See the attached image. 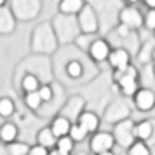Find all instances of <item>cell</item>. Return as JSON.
<instances>
[{"instance_id": "12", "label": "cell", "mask_w": 155, "mask_h": 155, "mask_svg": "<svg viewBox=\"0 0 155 155\" xmlns=\"http://www.w3.org/2000/svg\"><path fill=\"white\" fill-rule=\"evenodd\" d=\"M82 7H84L82 0H61V4H59V11L64 14H75Z\"/></svg>"}, {"instance_id": "22", "label": "cell", "mask_w": 155, "mask_h": 155, "mask_svg": "<svg viewBox=\"0 0 155 155\" xmlns=\"http://www.w3.org/2000/svg\"><path fill=\"white\" fill-rule=\"evenodd\" d=\"M9 152H11V155H28L30 148L25 145V143H12L11 145V148H9Z\"/></svg>"}, {"instance_id": "1", "label": "cell", "mask_w": 155, "mask_h": 155, "mask_svg": "<svg viewBox=\"0 0 155 155\" xmlns=\"http://www.w3.org/2000/svg\"><path fill=\"white\" fill-rule=\"evenodd\" d=\"M138 73L134 70L133 66H126L124 70H119L117 71V82L120 85V91L127 94V96H133L138 92Z\"/></svg>"}, {"instance_id": "4", "label": "cell", "mask_w": 155, "mask_h": 155, "mask_svg": "<svg viewBox=\"0 0 155 155\" xmlns=\"http://www.w3.org/2000/svg\"><path fill=\"white\" fill-rule=\"evenodd\" d=\"M134 103L141 112H148L155 106V92L150 89H140L134 94Z\"/></svg>"}, {"instance_id": "3", "label": "cell", "mask_w": 155, "mask_h": 155, "mask_svg": "<svg viewBox=\"0 0 155 155\" xmlns=\"http://www.w3.org/2000/svg\"><path fill=\"white\" fill-rule=\"evenodd\" d=\"M113 134L110 133H96L91 138V150L94 153H103V152H110L113 147Z\"/></svg>"}, {"instance_id": "24", "label": "cell", "mask_w": 155, "mask_h": 155, "mask_svg": "<svg viewBox=\"0 0 155 155\" xmlns=\"http://www.w3.org/2000/svg\"><path fill=\"white\" fill-rule=\"evenodd\" d=\"M145 25H147L150 30H155V9H150V12L145 18Z\"/></svg>"}, {"instance_id": "19", "label": "cell", "mask_w": 155, "mask_h": 155, "mask_svg": "<svg viewBox=\"0 0 155 155\" xmlns=\"http://www.w3.org/2000/svg\"><path fill=\"white\" fill-rule=\"evenodd\" d=\"M25 103H26L28 108L37 110V108L40 106V103H42V99H40V96H38V92H28L26 98H25Z\"/></svg>"}, {"instance_id": "33", "label": "cell", "mask_w": 155, "mask_h": 155, "mask_svg": "<svg viewBox=\"0 0 155 155\" xmlns=\"http://www.w3.org/2000/svg\"><path fill=\"white\" fill-rule=\"evenodd\" d=\"M78 155H87V153H78Z\"/></svg>"}, {"instance_id": "17", "label": "cell", "mask_w": 155, "mask_h": 155, "mask_svg": "<svg viewBox=\"0 0 155 155\" xmlns=\"http://www.w3.org/2000/svg\"><path fill=\"white\" fill-rule=\"evenodd\" d=\"M56 150L59 152H63V153H70L71 150H73V141H71L70 136H64V138H59L56 141Z\"/></svg>"}, {"instance_id": "25", "label": "cell", "mask_w": 155, "mask_h": 155, "mask_svg": "<svg viewBox=\"0 0 155 155\" xmlns=\"http://www.w3.org/2000/svg\"><path fill=\"white\" fill-rule=\"evenodd\" d=\"M28 155H49V152H47V148L40 147V145H35V147L30 148Z\"/></svg>"}, {"instance_id": "14", "label": "cell", "mask_w": 155, "mask_h": 155, "mask_svg": "<svg viewBox=\"0 0 155 155\" xmlns=\"http://www.w3.org/2000/svg\"><path fill=\"white\" fill-rule=\"evenodd\" d=\"M80 21H82V25H84L85 31H94V30H96V21H94V16H92L91 7H85L84 9Z\"/></svg>"}, {"instance_id": "23", "label": "cell", "mask_w": 155, "mask_h": 155, "mask_svg": "<svg viewBox=\"0 0 155 155\" xmlns=\"http://www.w3.org/2000/svg\"><path fill=\"white\" fill-rule=\"evenodd\" d=\"M37 92H38V96H40L42 101H51V98H52V89L49 85H40Z\"/></svg>"}, {"instance_id": "13", "label": "cell", "mask_w": 155, "mask_h": 155, "mask_svg": "<svg viewBox=\"0 0 155 155\" xmlns=\"http://www.w3.org/2000/svg\"><path fill=\"white\" fill-rule=\"evenodd\" d=\"M38 145L44 148H49V147H54L56 145V138L51 129H42L38 133Z\"/></svg>"}, {"instance_id": "11", "label": "cell", "mask_w": 155, "mask_h": 155, "mask_svg": "<svg viewBox=\"0 0 155 155\" xmlns=\"http://www.w3.org/2000/svg\"><path fill=\"white\" fill-rule=\"evenodd\" d=\"M18 138V127L14 124H4L0 127V140L4 143H14Z\"/></svg>"}, {"instance_id": "9", "label": "cell", "mask_w": 155, "mask_h": 155, "mask_svg": "<svg viewBox=\"0 0 155 155\" xmlns=\"http://www.w3.org/2000/svg\"><path fill=\"white\" fill-rule=\"evenodd\" d=\"M78 124L84 127L87 133H94L96 129L99 127V119L96 113L92 112H84L80 115V119H78Z\"/></svg>"}, {"instance_id": "30", "label": "cell", "mask_w": 155, "mask_h": 155, "mask_svg": "<svg viewBox=\"0 0 155 155\" xmlns=\"http://www.w3.org/2000/svg\"><path fill=\"white\" fill-rule=\"evenodd\" d=\"M4 4H5V0H0V7H2V5H4Z\"/></svg>"}, {"instance_id": "10", "label": "cell", "mask_w": 155, "mask_h": 155, "mask_svg": "<svg viewBox=\"0 0 155 155\" xmlns=\"http://www.w3.org/2000/svg\"><path fill=\"white\" fill-rule=\"evenodd\" d=\"M152 133H153V126H152L150 120H143V122H140V124L134 126V138L141 140V143L145 140H150Z\"/></svg>"}, {"instance_id": "8", "label": "cell", "mask_w": 155, "mask_h": 155, "mask_svg": "<svg viewBox=\"0 0 155 155\" xmlns=\"http://www.w3.org/2000/svg\"><path fill=\"white\" fill-rule=\"evenodd\" d=\"M91 56L92 59H96V61H105L108 59L110 56V47H108V44L105 40H96V42L91 45Z\"/></svg>"}, {"instance_id": "31", "label": "cell", "mask_w": 155, "mask_h": 155, "mask_svg": "<svg viewBox=\"0 0 155 155\" xmlns=\"http://www.w3.org/2000/svg\"><path fill=\"white\" fill-rule=\"evenodd\" d=\"M127 2H131V4H136V2H138V0H127Z\"/></svg>"}, {"instance_id": "20", "label": "cell", "mask_w": 155, "mask_h": 155, "mask_svg": "<svg viewBox=\"0 0 155 155\" xmlns=\"http://www.w3.org/2000/svg\"><path fill=\"white\" fill-rule=\"evenodd\" d=\"M66 71H68V75H70L71 78H78L82 75V64L78 63V61H71V63H68V66H66Z\"/></svg>"}, {"instance_id": "18", "label": "cell", "mask_w": 155, "mask_h": 155, "mask_svg": "<svg viewBox=\"0 0 155 155\" xmlns=\"http://www.w3.org/2000/svg\"><path fill=\"white\" fill-rule=\"evenodd\" d=\"M12 112H14V103L9 98L0 99V115L2 117H9V115H12Z\"/></svg>"}, {"instance_id": "16", "label": "cell", "mask_w": 155, "mask_h": 155, "mask_svg": "<svg viewBox=\"0 0 155 155\" xmlns=\"http://www.w3.org/2000/svg\"><path fill=\"white\" fill-rule=\"evenodd\" d=\"M68 136L71 138V141H82L87 136V131H85L84 127L80 126V124H73V126L70 127V133H68Z\"/></svg>"}, {"instance_id": "27", "label": "cell", "mask_w": 155, "mask_h": 155, "mask_svg": "<svg viewBox=\"0 0 155 155\" xmlns=\"http://www.w3.org/2000/svg\"><path fill=\"white\" fill-rule=\"evenodd\" d=\"M145 4H147L150 9H155V0H145Z\"/></svg>"}, {"instance_id": "5", "label": "cell", "mask_w": 155, "mask_h": 155, "mask_svg": "<svg viewBox=\"0 0 155 155\" xmlns=\"http://www.w3.org/2000/svg\"><path fill=\"white\" fill-rule=\"evenodd\" d=\"M120 23L127 26V28H140L143 25V16L138 9L134 7H127L120 12Z\"/></svg>"}, {"instance_id": "15", "label": "cell", "mask_w": 155, "mask_h": 155, "mask_svg": "<svg viewBox=\"0 0 155 155\" xmlns=\"http://www.w3.org/2000/svg\"><path fill=\"white\" fill-rule=\"evenodd\" d=\"M38 87H40V82H38V78L35 75H26V77L23 78V89H25L26 94L28 92H37Z\"/></svg>"}, {"instance_id": "29", "label": "cell", "mask_w": 155, "mask_h": 155, "mask_svg": "<svg viewBox=\"0 0 155 155\" xmlns=\"http://www.w3.org/2000/svg\"><path fill=\"white\" fill-rule=\"evenodd\" d=\"M98 155H113L112 152H103V153H98Z\"/></svg>"}, {"instance_id": "6", "label": "cell", "mask_w": 155, "mask_h": 155, "mask_svg": "<svg viewBox=\"0 0 155 155\" xmlns=\"http://www.w3.org/2000/svg\"><path fill=\"white\" fill-rule=\"evenodd\" d=\"M108 61L113 68L117 70H124L126 66H129V52L126 49H115L110 51V56H108Z\"/></svg>"}, {"instance_id": "28", "label": "cell", "mask_w": 155, "mask_h": 155, "mask_svg": "<svg viewBox=\"0 0 155 155\" xmlns=\"http://www.w3.org/2000/svg\"><path fill=\"white\" fill-rule=\"evenodd\" d=\"M49 155H70V153H63L59 150H52V152H49Z\"/></svg>"}, {"instance_id": "7", "label": "cell", "mask_w": 155, "mask_h": 155, "mask_svg": "<svg viewBox=\"0 0 155 155\" xmlns=\"http://www.w3.org/2000/svg\"><path fill=\"white\" fill-rule=\"evenodd\" d=\"M70 120L64 119V117H58V119L52 120V124H51V131L54 134V138H64V136H68L70 133Z\"/></svg>"}, {"instance_id": "26", "label": "cell", "mask_w": 155, "mask_h": 155, "mask_svg": "<svg viewBox=\"0 0 155 155\" xmlns=\"http://www.w3.org/2000/svg\"><path fill=\"white\" fill-rule=\"evenodd\" d=\"M127 33H129V28H127V26H124V25H120V26H119V35L126 37Z\"/></svg>"}, {"instance_id": "21", "label": "cell", "mask_w": 155, "mask_h": 155, "mask_svg": "<svg viewBox=\"0 0 155 155\" xmlns=\"http://www.w3.org/2000/svg\"><path fill=\"white\" fill-rule=\"evenodd\" d=\"M129 155H150V150L145 143H134L133 147L129 148Z\"/></svg>"}, {"instance_id": "2", "label": "cell", "mask_w": 155, "mask_h": 155, "mask_svg": "<svg viewBox=\"0 0 155 155\" xmlns=\"http://www.w3.org/2000/svg\"><path fill=\"white\" fill-rule=\"evenodd\" d=\"M113 140L119 143L120 147H133L134 145V126L131 120H124L115 126V131H113Z\"/></svg>"}, {"instance_id": "32", "label": "cell", "mask_w": 155, "mask_h": 155, "mask_svg": "<svg viewBox=\"0 0 155 155\" xmlns=\"http://www.w3.org/2000/svg\"><path fill=\"white\" fill-rule=\"evenodd\" d=\"M152 58H153V61H155V49H153V52H152Z\"/></svg>"}]
</instances>
